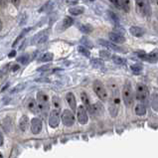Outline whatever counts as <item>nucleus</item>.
<instances>
[{
    "label": "nucleus",
    "instance_id": "f257e3e1",
    "mask_svg": "<svg viewBox=\"0 0 158 158\" xmlns=\"http://www.w3.org/2000/svg\"><path fill=\"white\" fill-rule=\"evenodd\" d=\"M119 93L117 87L114 89H111V97L110 98V102H108V111H110V114L112 117H115L118 114V107H119Z\"/></svg>",
    "mask_w": 158,
    "mask_h": 158
},
{
    "label": "nucleus",
    "instance_id": "f03ea898",
    "mask_svg": "<svg viewBox=\"0 0 158 158\" xmlns=\"http://www.w3.org/2000/svg\"><path fill=\"white\" fill-rule=\"evenodd\" d=\"M93 89H94V92L96 93V94L102 101H106L108 98L106 89L105 88V85H102L101 81H98V80L94 81L93 84Z\"/></svg>",
    "mask_w": 158,
    "mask_h": 158
},
{
    "label": "nucleus",
    "instance_id": "7ed1b4c3",
    "mask_svg": "<svg viewBox=\"0 0 158 158\" xmlns=\"http://www.w3.org/2000/svg\"><path fill=\"white\" fill-rule=\"evenodd\" d=\"M123 102L126 106H130L133 100V94H132V89H131V84L129 81H126L123 85Z\"/></svg>",
    "mask_w": 158,
    "mask_h": 158
},
{
    "label": "nucleus",
    "instance_id": "20e7f679",
    "mask_svg": "<svg viewBox=\"0 0 158 158\" xmlns=\"http://www.w3.org/2000/svg\"><path fill=\"white\" fill-rule=\"evenodd\" d=\"M135 10L142 17L147 16L149 14V4L147 0H135Z\"/></svg>",
    "mask_w": 158,
    "mask_h": 158
},
{
    "label": "nucleus",
    "instance_id": "39448f33",
    "mask_svg": "<svg viewBox=\"0 0 158 158\" xmlns=\"http://www.w3.org/2000/svg\"><path fill=\"white\" fill-rule=\"evenodd\" d=\"M148 96V89L147 87L143 84H138L135 89V98L138 101H144Z\"/></svg>",
    "mask_w": 158,
    "mask_h": 158
},
{
    "label": "nucleus",
    "instance_id": "423d86ee",
    "mask_svg": "<svg viewBox=\"0 0 158 158\" xmlns=\"http://www.w3.org/2000/svg\"><path fill=\"white\" fill-rule=\"evenodd\" d=\"M62 121L66 126H72L75 123V115L70 110H65L62 114Z\"/></svg>",
    "mask_w": 158,
    "mask_h": 158
},
{
    "label": "nucleus",
    "instance_id": "0eeeda50",
    "mask_svg": "<svg viewBox=\"0 0 158 158\" xmlns=\"http://www.w3.org/2000/svg\"><path fill=\"white\" fill-rule=\"evenodd\" d=\"M60 123V110H54L50 112L49 116V125L53 128H56Z\"/></svg>",
    "mask_w": 158,
    "mask_h": 158
},
{
    "label": "nucleus",
    "instance_id": "6e6552de",
    "mask_svg": "<svg viewBox=\"0 0 158 158\" xmlns=\"http://www.w3.org/2000/svg\"><path fill=\"white\" fill-rule=\"evenodd\" d=\"M48 37H49V31L48 30H44V31H41L40 33L36 34L33 39H32V42L31 44L33 45H36V44H42L44 42H46L48 40Z\"/></svg>",
    "mask_w": 158,
    "mask_h": 158
},
{
    "label": "nucleus",
    "instance_id": "1a4fd4ad",
    "mask_svg": "<svg viewBox=\"0 0 158 158\" xmlns=\"http://www.w3.org/2000/svg\"><path fill=\"white\" fill-rule=\"evenodd\" d=\"M139 58L144 61H147L149 63H156L158 61V50H154L149 54L145 53H139Z\"/></svg>",
    "mask_w": 158,
    "mask_h": 158
},
{
    "label": "nucleus",
    "instance_id": "9d476101",
    "mask_svg": "<svg viewBox=\"0 0 158 158\" xmlns=\"http://www.w3.org/2000/svg\"><path fill=\"white\" fill-rule=\"evenodd\" d=\"M77 116H78V120L81 124H85L88 123V114L85 106H80L78 107V110H77Z\"/></svg>",
    "mask_w": 158,
    "mask_h": 158
},
{
    "label": "nucleus",
    "instance_id": "9b49d317",
    "mask_svg": "<svg viewBox=\"0 0 158 158\" xmlns=\"http://www.w3.org/2000/svg\"><path fill=\"white\" fill-rule=\"evenodd\" d=\"M42 120L38 118V117H35V118L31 119V131L33 134H39L42 130Z\"/></svg>",
    "mask_w": 158,
    "mask_h": 158
},
{
    "label": "nucleus",
    "instance_id": "f8f14e48",
    "mask_svg": "<svg viewBox=\"0 0 158 158\" xmlns=\"http://www.w3.org/2000/svg\"><path fill=\"white\" fill-rule=\"evenodd\" d=\"M108 38L110 39L111 42H114L117 44H123L125 42V38L123 37V35L117 32H110L108 34Z\"/></svg>",
    "mask_w": 158,
    "mask_h": 158
},
{
    "label": "nucleus",
    "instance_id": "ddd939ff",
    "mask_svg": "<svg viewBox=\"0 0 158 158\" xmlns=\"http://www.w3.org/2000/svg\"><path fill=\"white\" fill-rule=\"evenodd\" d=\"M66 100L68 105L70 106L71 107V110L72 111H76L78 108H77V101H76V98H75V94L73 93H68L66 94Z\"/></svg>",
    "mask_w": 158,
    "mask_h": 158
},
{
    "label": "nucleus",
    "instance_id": "4468645a",
    "mask_svg": "<svg viewBox=\"0 0 158 158\" xmlns=\"http://www.w3.org/2000/svg\"><path fill=\"white\" fill-rule=\"evenodd\" d=\"M98 44H101L102 46L106 47V48H107V49H110V50L115 51V52H121V51H123L118 46H116L115 44L111 43V42H110V41H106V40H102V39H100V40H98Z\"/></svg>",
    "mask_w": 158,
    "mask_h": 158
},
{
    "label": "nucleus",
    "instance_id": "2eb2a0df",
    "mask_svg": "<svg viewBox=\"0 0 158 158\" xmlns=\"http://www.w3.org/2000/svg\"><path fill=\"white\" fill-rule=\"evenodd\" d=\"M37 102L38 105H48L49 103L48 94L44 92H39L37 94Z\"/></svg>",
    "mask_w": 158,
    "mask_h": 158
},
{
    "label": "nucleus",
    "instance_id": "dca6fc26",
    "mask_svg": "<svg viewBox=\"0 0 158 158\" xmlns=\"http://www.w3.org/2000/svg\"><path fill=\"white\" fill-rule=\"evenodd\" d=\"M129 32L134 37H142L144 35V30L138 26H131L129 28Z\"/></svg>",
    "mask_w": 158,
    "mask_h": 158
},
{
    "label": "nucleus",
    "instance_id": "f3484780",
    "mask_svg": "<svg viewBox=\"0 0 158 158\" xmlns=\"http://www.w3.org/2000/svg\"><path fill=\"white\" fill-rule=\"evenodd\" d=\"M29 123H30V120H29V117L27 115H23L20 118L19 120V127L22 131H26L27 128H28L29 126Z\"/></svg>",
    "mask_w": 158,
    "mask_h": 158
},
{
    "label": "nucleus",
    "instance_id": "a211bd4d",
    "mask_svg": "<svg viewBox=\"0 0 158 158\" xmlns=\"http://www.w3.org/2000/svg\"><path fill=\"white\" fill-rule=\"evenodd\" d=\"M85 12V7L83 6H73L69 8V13L73 16H79Z\"/></svg>",
    "mask_w": 158,
    "mask_h": 158
},
{
    "label": "nucleus",
    "instance_id": "6ab92c4d",
    "mask_svg": "<svg viewBox=\"0 0 158 158\" xmlns=\"http://www.w3.org/2000/svg\"><path fill=\"white\" fill-rule=\"evenodd\" d=\"M27 106H28L29 110L32 111L33 114H39V106H38V102H36L33 98L29 100L28 103H27Z\"/></svg>",
    "mask_w": 158,
    "mask_h": 158
},
{
    "label": "nucleus",
    "instance_id": "aec40b11",
    "mask_svg": "<svg viewBox=\"0 0 158 158\" xmlns=\"http://www.w3.org/2000/svg\"><path fill=\"white\" fill-rule=\"evenodd\" d=\"M94 114H97V115H101L103 111V106L101 102H96L94 103L92 106V110H91Z\"/></svg>",
    "mask_w": 158,
    "mask_h": 158
},
{
    "label": "nucleus",
    "instance_id": "412c9836",
    "mask_svg": "<svg viewBox=\"0 0 158 158\" xmlns=\"http://www.w3.org/2000/svg\"><path fill=\"white\" fill-rule=\"evenodd\" d=\"M135 110V114H136L137 115H144L146 114V106L145 105H143V103H138V105H136V106H135L134 108Z\"/></svg>",
    "mask_w": 158,
    "mask_h": 158
},
{
    "label": "nucleus",
    "instance_id": "4be33fe9",
    "mask_svg": "<svg viewBox=\"0 0 158 158\" xmlns=\"http://www.w3.org/2000/svg\"><path fill=\"white\" fill-rule=\"evenodd\" d=\"M81 98H82V101H83V105L87 107L89 110H92V106H91V103H89V98L88 97V94L85 92H83L81 94Z\"/></svg>",
    "mask_w": 158,
    "mask_h": 158
},
{
    "label": "nucleus",
    "instance_id": "5701e85b",
    "mask_svg": "<svg viewBox=\"0 0 158 158\" xmlns=\"http://www.w3.org/2000/svg\"><path fill=\"white\" fill-rule=\"evenodd\" d=\"M79 29H80V31L82 33L89 34V33H92L94 31V27L92 25H89V24H83V25H81L79 27Z\"/></svg>",
    "mask_w": 158,
    "mask_h": 158
},
{
    "label": "nucleus",
    "instance_id": "b1692460",
    "mask_svg": "<svg viewBox=\"0 0 158 158\" xmlns=\"http://www.w3.org/2000/svg\"><path fill=\"white\" fill-rule=\"evenodd\" d=\"M151 106L152 108L155 111H158V94L154 93L152 94V98H151Z\"/></svg>",
    "mask_w": 158,
    "mask_h": 158
},
{
    "label": "nucleus",
    "instance_id": "393cba45",
    "mask_svg": "<svg viewBox=\"0 0 158 158\" xmlns=\"http://www.w3.org/2000/svg\"><path fill=\"white\" fill-rule=\"evenodd\" d=\"M73 24H74V20L69 16L65 17L64 20H63V28H64V29L69 28V27H71Z\"/></svg>",
    "mask_w": 158,
    "mask_h": 158
},
{
    "label": "nucleus",
    "instance_id": "a878e982",
    "mask_svg": "<svg viewBox=\"0 0 158 158\" xmlns=\"http://www.w3.org/2000/svg\"><path fill=\"white\" fill-rule=\"evenodd\" d=\"M111 60L114 61V64H116V65H124L125 63H126L125 59L121 58V57H119V56H116V55L112 56V57H111Z\"/></svg>",
    "mask_w": 158,
    "mask_h": 158
},
{
    "label": "nucleus",
    "instance_id": "bb28decb",
    "mask_svg": "<svg viewBox=\"0 0 158 158\" xmlns=\"http://www.w3.org/2000/svg\"><path fill=\"white\" fill-rule=\"evenodd\" d=\"M130 69H131V71L133 72V74L139 75L142 72V66L139 65V64H134V65H132L131 67H130Z\"/></svg>",
    "mask_w": 158,
    "mask_h": 158
},
{
    "label": "nucleus",
    "instance_id": "cd10ccee",
    "mask_svg": "<svg viewBox=\"0 0 158 158\" xmlns=\"http://www.w3.org/2000/svg\"><path fill=\"white\" fill-rule=\"evenodd\" d=\"M53 58H54V55L52 53H45L41 57V59H40V61L41 62H51L53 60Z\"/></svg>",
    "mask_w": 158,
    "mask_h": 158
},
{
    "label": "nucleus",
    "instance_id": "c85d7f7f",
    "mask_svg": "<svg viewBox=\"0 0 158 158\" xmlns=\"http://www.w3.org/2000/svg\"><path fill=\"white\" fill-rule=\"evenodd\" d=\"M121 5H123V9L126 13H128L130 11V7H131V5H130L129 0H121Z\"/></svg>",
    "mask_w": 158,
    "mask_h": 158
},
{
    "label": "nucleus",
    "instance_id": "c756f323",
    "mask_svg": "<svg viewBox=\"0 0 158 158\" xmlns=\"http://www.w3.org/2000/svg\"><path fill=\"white\" fill-rule=\"evenodd\" d=\"M78 51L82 54V55H84L85 57H89V55H91L89 49H87L85 46H79L78 47Z\"/></svg>",
    "mask_w": 158,
    "mask_h": 158
},
{
    "label": "nucleus",
    "instance_id": "7c9ffc66",
    "mask_svg": "<svg viewBox=\"0 0 158 158\" xmlns=\"http://www.w3.org/2000/svg\"><path fill=\"white\" fill-rule=\"evenodd\" d=\"M100 56L102 58V59H105V60H110V59H111V54L108 52L107 50H102L100 51Z\"/></svg>",
    "mask_w": 158,
    "mask_h": 158
},
{
    "label": "nucleus",
    "instance_id": "2f4dec72",
    "mask_svg": "<svg viewBox=\"0 0 158 158\" xmlns=\"http://www.w3.org/2000/svg\"><path fill=\"white\" fill-rule=\"evenodd\" d=\"M107 14H108V17H110V19L114 22V23H118V17H117V15L115 14V13H114L110 10H108Z\"/></svg>",
    "mask_w": 158,
    "mask_h": 158
},
{
    "label": "nucleus",
    "instance_id": "473e14b6",
    "mask_svg": "<svg viewBox=\"0 0 158 158\" xmlns=\"http://www.w3.org/2000/svg\"><path fill=\"white\" fill-rule=\"evenodd\" d=\"M52 102H53V105L55 106V110H59L61 106V102H60V98L58 97H53L52 98Z\"/></svg>",
    "mask_w": 158,
    "mask_h": 158
},
{
    "label": "nucleus",
    "instance_id": "72a5a7b5",
    "mask_svg": "<svg viewBox=\"0 0 158 158\" xmlns=\"http://www.w3.org/2000/svg\"><path fill=\"white\" fill-rule=\"evenodd\" d=\"M92 64L94 67H102L103 66V61L98 60V59H94L92 60Z\"/></svg>",
    "mask_w": 158,
    "mask_h": 158
},
{
    "label": "nucleus",
    "instance_id": "f704fd0d",
    "mask_svg": "<svg viewBox=\"0 0 158 158\" xmlns=\"http://www.w3.org/2000/svg\"><path fill=\"white\" fill-rule=\"evenodd\" d=\"M25 87H26V85H25V84H20V85H18L17 87L14 88V89L12 91V93L14 94V93H18V92L23 91V89H25Z\"/></svg>",
    "mask_w": 158,
    "mask_h": 158
},
{
    "label": "nucleus",
    "instance_id": "c9c22d12",
    "mask_svg": "<svg viewBox=\"0 0 158 158\" xmlns=\"http://www.w3.org/2000/svg\"><path fill=\"white\" fill-rule=\"evenodd\" d=\"M29 61V57L28 55H24V56H21L20 58H18V62H21L22 64H27Z\"/></svg>",
    "mask_w": 158,
    "mask_h": 158
},
{
    "label": "nucleus",
    "instance_id": "e433bc0d",
    "mask_svg": "<svg viewBox=\"0 0 158 158\" xmlns=\"http://www.w3.org/2000/svg\"><path fill=\"white\" fill-rule=\"evenodd\" d=\"M110 1L114 4V5L118 8V9H123V5H121V0H110Z\"/></svg>",
    "mask_w": 158,
    "mask_h": 158
},
{
    "label": "nucleus",
    "instance_id": "4c0bfd02",
    "mask_svg": "<svg viewBox=\"0 0 158 158\" xmlns=\"http://www.w3.org/2000/svg\"><path fill=\"white\" fill-rule=\"evenodd\" d=\"M29 30H30V29H26V30H24V32H22V33H21V34H20L19 36H18V37H17V39H16V41H15L14 43H13V47H15V45H16V44H17L18 42H19V40H20V39H21L22 37H23V36H24V35H25V34H26L27 32H28Z\"/></svg>",
    "mask_w": 158,
    "mask_h": 158
},
{
    "label": "nucleus",
    "instance_id": "58836bf2",
    "mask_svg": "<svg viewBox=\"0 0 158 158\" xmlns=\"http://www.w3.org/2000/svg\"><path fill=\"white\" fill-rule=\"evenodd\" d=\"M82 43H83V44H85V46L93 47V44H92V42L89 41V40H88L87 38H82Z\"/></svg>",
    "mask_w": 158,
    "mask_h": 158
},
{
    "label": "nucleus",
    "instance_id": "ea45409f",
    "mask_svg": "<svg viewBox=\"0 0 158 158\" xmlns=\"http://www.w3.org/2000/svg\"><path fill=\"white\" fill-rule=\"evenodd\" d=\"M78 2H79V0H65V3L67 5H71V6L76 5Z\"/></svg>",
    "mask_w": 158,
    "mask_h": 158
},
{
    "label": "nucleus",
    "instance_id": "a19ab883",
    "mask_svg": "<svg viewBox=\"0 0 158 158\" xmlns=\"http://www.w3.org/2000/svg\"><path fill=\"white\" fill-rule=\"evenodd\" d=\"M20 2H21V0H11V3L14 5L15 7H18L20 5Z\"/></svg>",
    "mask_w": 158,
    "mask_h": 158
},
{
    "label": "nucleus",
    "instance_id": "79ce46f5",
    "mask_svg": "<svg viewBox=\"0 0 158 158\" xmlns=\"http://www.w3.org/2000/svg\"><path fill=\"white\" fill-rule=\"evenodd\" d=\"M3 142H4V137H3V133L2 131L0 130V146L3 145Z\"/></svg>",
    "mask_w": 158,
    "mask_h": 158
},
{
    "label": "nucleus",
    "instance_id": "37998d69",
    "mask_svg": "<svg viewBox=\"0 0 158 158\" xmlns=\"http://www.w3.org/2000/svg\"><path fill=\"white\" fill-rule=\"evenodd\" d=\"M26 19H27V15H26V14H24V19H23V16H22V18H21V21H20V25H23V24H25Z\"/></svg>",
    "mask_w": 158,
    "mask_h": 158
},
{
    "label": "nucleus",
    "instance_id": "c03bdc74",
    "mask_svg": "<svg viewBox=\"0 0 158 158\" xmlns=\"http://www.w3.org/2000/svg\"><path fill=\"white\" fill-rule=\"evenodd\" d=\"M48 68H49V66H45V67H42V68H39V69H38V71L42 72V71H45V70H47Z\"/></svg>",
    "mask_w": 158,
    "mask_h": 158
},
{
    "label": "nucleus",
    "instance_id": "a18cd8bd",
    "mask_svg": "<svg viewBox=\"0 0 158 158\" xmlns=\"http://www.w3.org/2000/svg\"><path fill=\"white\" fill-rule=\"evenodd\" d=\"M16 55V52L15 51H12L10 54H9V57H10V58H12V57H14Z\"/></svg>",
    "mask_w": 158,
    "mask_h": 158
},
{
    "label": "nucleus",
    "instance_id": "49530a36",
    "mask_svg": "<svg viewBox=\"0 0 158 158\" xmlns=\"http://www.w3.org/2000/svg\"><path fill=\"white\" fill-rule=\"evenodd\" d=\"M18 69H19V66H14V67H13L12 68V71H16V70H18Z\"/></svg>",
    "mask_w": 158,
    "mask_h": 158
},
{
    "label": "nucleus",
    "instance_id": "de8ad7c7",
    "mask_svg": "<svg viewBox=\"0 0 158 158\" xmlns=\"http://www.w3.org/2000/svg\"><path fill=\"white\" fill-rule=\"evenodd\" d=\"M2 28H3V23H2V21L0 20V31L2 30Z\"/></svg>",
    "mask_w": 158,
    "mask_h": 158
},
{
    "label": "nucleus",
    "instance_id": "09e8293b",
    "mask_svg": "<svg viewBox=\"0 0 158 158\" xmlns=\"http://www.w3.org/2000/svg\"><path fill=\"white\" fill-rule=\"evenodd\" d=\"M0 158H3V155L1 154V152H0Z\"/></svg>",
    "mask_w": 158,
    "mask_h": 158
},
{
    "label": "nucleus",
    "instance_id": "8fccbe9b",
    "mask_svg": "<svg viewBox=\"0 0 158 158\" xmlns=\"http://www.w3.org/2000/svg\"><path fill=\"white\" fill-rule=\"evenodd\" d=\"M155 1H156V3H157V5H158V0H155Z\"/></svg>",
    "mask_w": 158,
    "mask_h": 158
},
{
    "label": "nucleus",
    "instance_id": "3c124183",
    "mask_svg": "<svg viewBox=\"0 0 158 158\" xmlns=\"http://www.w3.org/2000/svg\"><path fill=\"white\" fill-rule=\"evenodd\" d=\"M85 1H93V0H85Z\"/></svg>",
    "mask_w": 158,
    "mask_h": 158
},
{
    "label": "nucleus",
    "instance_id": "603ef678",
    "mask_svg": "<svg viewBox=\"0 0 158 158\" xmlns=\"http://www.w3.org/2000/svg\"><path fill=\"white\" fill-rule=\"evenodd\" d=\"M157 19H158V14H157Z\"/></svg>",
    "mask_w": 158,
    "mask_h": 158
}]
</instances>
